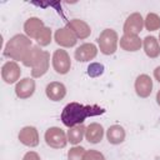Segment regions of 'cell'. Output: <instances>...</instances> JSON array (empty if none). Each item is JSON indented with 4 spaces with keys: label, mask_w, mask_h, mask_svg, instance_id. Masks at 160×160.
<instances>
[{
    "label": "cell",
    "mask_w": 160,
    "mask_h": 160,
    "mask_svg": "<svg viewBox=\"0 0 160 160\" xmlns=\"http://www.w3.org/2000/svg\"><path fill=\"white\" fill-rule=\"evenodd\" d=\"M156 101H158V104L160 105V90H159L158 94H156Z\"/></svg>",
    "instance_id": "cell-28"
},
{
    "label": "cell",
    "mask_w": 160,
    "mask_h": 160,
    "mask_svg": "<svg viewBox=\"0 0 160 160\" xmlns=\"http://www.w3.org/2000/svg\"><path fill=\"white\" fill-rule=\"evenodd\" d=\"M24 28L28 35H30L31 38H38V32L42 30V21L36 18H31L25 22Z\"/></svg>",
    "instance_id": "cell-20"
},
{
    "label": "cell",
    "mask_w": 160,
    "mask_h": 160,
    "mask_svg": "<svg viewBox=\"0 0 160 160\" xmlns=\"http://www.w3.org/2000/svg\"><path fill=\"white\" fill-rule=\"evenodd\" d=\"M106 110L99 105H82L79 102H69L61 112V121L68 128L81 125L89 116H96L104 114Z\"/></svg>",
    "instance_id": "cell-1"
},
{
    "label": "cell",
    "mask_w": 160,
    "mask_h": 160,
    "mask_svg": "<svg viewBox=\"0 0 160 160\" xmlns=\"http://www.w3.org/2000/svg\"><path fill=\"white\" fill-rule=\"evenodd\" d=\"M144 49H145L146 55L150 58H156L160 54L159 42L154 36H146L144 39Z\"/></svg>",
    "instance_id": "cell-19"
},
{
    "label": "cell",
    "mask_w": 160,
    "mask_h": 160,
    "mask_svg": "<svg viewBox=\"0 0 160 160\" xmlns=\"http://www.w3.org/2000/svg\"><path fill=\"white\" fill-rule=\"evenodd\" d=\"M159 40H160V35H159Z\"/></svg>",
    "instance_id": "cell-29"
},
{
    "label": "cell",
    "mask_w": 160,
    "mask_h": 160,
    "mask_svg": "<svg viewBox=\"0 0 160 160\" xmlns=\"http://www.w3.org/2000/svg\"><path fill=\"white\" fill-rule=\"evenodd\" d=\"M55 40L58 44L64 45V46H72L76 42V40L72 36V32L69 30V28L58 30L55 34Z\"/></svg>",
    "instance_id": "cell-15"
},
{
    "label": "cell",
    "mask_w": 160,
    "mask_h": 160,
    "mask_svg": "<svg viewBox=\"0 0 160 160\" xmlns=\"http://www.w3.org/2000/svg\"><path fill=\"white\" fill-rule=\"evenodd\" d=\"M106 136H108V140L110 144H114V145L121 144L125 139V130L120 125H112L108 129Z\"/></svg>",
    "instance_id": "cell-14"
},
{
    "label": "cell",
    "mask_w": 160,
    "mask_h": 160,
    "mask_svg": "<svg viewBox=\"0 0 160 160\" xmlns=\"http://www.w3.org/2000/svg\"><path fill=\"white\" fill-rule=\"evenodd\" d=\"M34 90H35V81L32 79H29V78L20 80L15 88V92H16L18 98H20V99L30 98L34 94Z\"/></svg>",
    "instance_id": "cell-8"
},
{
    "label": "cell",
    "mask_w": 160,
    "mask_h": 160,
    "mask_svg": "<svg viewBox=\"0 0 160 160\" xmlns=\"http://www.w3.org/2000/svg\"><path fill=\"white\" fill-rule=\"evenodd\" d=\"M45 141L50 148L61 149V148H65L68 139L65 132L60 128H50L45 132Z\"/></svg>",
    "instance_id": "cell-3"
},
{
    "label": "cell",
    "mask_w": 160,
    "mask_h": 160,
    "mask_svg": "<svg viewBox=\"0 0 160 160\" xmlns=\"http://www.w3.org/2000/svg\"><path fill=\"white\" fill-rule=\"evenodd\" d=\"M142 26H144V20H142L141 15L138 12H134L125 21L124 32L128 35H136L142 30Z\"/></svg>",
    "instance_id": "cell-6"
},
{
    "label": "cell",
    "mask_w": 160,
    "mask_h": 160,
    "mask_svg": "<svg viewBox=\"0 0 160 160\" xmlns=\"http://www.w3.org/2000/svg\"><path fill=\"white\" fill-rule=\"evenodd\" d=\"M154 76H155V79L160 82V66H158V68L154 70Z\"/></svg>",
    "instance_id": "cell-27"
},
{
    "label": "cell",
    "mask_w": 160,
    "mask_h": 160,
    "mask_svg": "<svg viewBox=\"0 0 160 160\" xmlns=\"http://www.w3.org/2000/svg\"><path fill=\"white\" fill-rule=\"evenodd\" d=\"M66 94V88L64 86V84L58 82V81H52L46 86V96L52 100V101H59L61 100Z\"/></svg>",
    "instance_id": "cell-10"
},
{
    "label": "cell",
    "mask_w": 160,
    "mask_h": 160,
    "mask_svg": "<svg viewBox=\"0 0 160 160\" xmlns=\"http://www.w3.org/2000/svg\"><path fill=\"white\" fill-rule=\"evenodd\" d=\"M38 41L41 44V45H46L48 42H49V40H50V30L49 29H46V28H44L41 31H40V35H38Z\"/></svg>",
    "instance_id": "cell-24"
},
{
    "label": "cell",
    "mask_w": 160,
    "mask_h": 160,
    "mask_svg": "<svg viewBox=\"0 0 160 160\" xmlns=\"http://www.w3.org/2000/svg\"><path fill=\"white\" fill-rule=\"evenodd\" d=\"M20 75V69L15 62H6L2 66V79L8 84H12L18 80Z\"/></svg>",
    "instance_id": "cell-13"
},
{
    "label": "cell",
    "mask_w": 160,
    "mask_h": 160,
    "mask_svg": "<svg viewBox=\"0 0 160 160\" xmlns=\"http://www.w3.org/2000/svg\"><path fill=\"white\" fill-rule=\"evenodd\" d=\"M19 139L20 141L24 144V145H28V146H36L38 142H39V138H38V131L35 128L32 126H26L24 128L20 134H19Z\"/></svg>",
    "instance_id": "cell-11"
},
{
    "label": "cell",
    "mask_w": 160,
    "mask_h": 160,
    "mask_svg": "<svg viewBox=\"0 0 160 160\" xmlns=\"http://www.w3.org/2000/svg\"><path fill=\"white\" fill-rule=\"evenodd\" d=\"M102 71H104V66H102L101 64H98V62L91 64V65L88 68V74H89L90 76H99V75L102 74Z\"/></svg>",
    "instance_id": "cell-23"
},
{
    "label": "cell",
    "mask_w": 160,
    "mask_h": 160,
    "mask_svg": "<svg viewBox=\"0 0 160 160\" xmlns=\"http://www.w3.org/2000/svg\"><path fill=\"white\" fill-rule=\"evenodd\" d=\"M22 160H40V158H39V155H38L36 152L30 151V152H28V154L24 156Z\"/></svg>",
    "instance_id": "cell-26"
},
{
    "label": "cell",
    "mask_w": 160,
    "mask_h": 160,
    "mask_svg": "<svg viewBox=\"0 0 160 160\" xmlns=\"http://www.w3.org/2000/svg\"><path fill=\"white\" fill-rule=\"evenodd\" d=\"M30 45H31V42H30V40L28 38H25L24 35H15L8 42L6 49H5V55L6 56H11L12 59H16L18 58V54L16 52H19L18 49H20L21 52H24V50H21L22 46L24 48H29Z\"/></svg>",
    "instance_id": "cell-4"
},
{
    "label": "cell",
    "mask_w": 160,
    "mask_h": 160,
    "mask_svg": "<svg viewBox=\"0 0 160 160\" xmlns=\"http://www.w3.org/2000/svg\"><path fill=\"white\" fill-rule=\"evenodd\" d=\"M146 28L148 30H156L160 26V19L155 14H149L146 16Z\"/></svg>",
    "instance_id": "cell-21"
},
{
    "label": "cell",
    "mask_w": 160,
    "mask_h": 160,
    "mask_svg": "<svg viewBox=\"0 0 160 160\" xmlns=\"http://www.w3.org/2000/svg\"><path fill=\"white\" fill-rule=\"evenodd\" d=\"M96 46L94 44H82L75 50V59L78 61H89L96 56Z\"/></svg>",
    "instance_id": "cell-9"
},
{
    "label": "cell",
    "mask_w": 160,
    "mask_h": 160,
    "mask_svg": "<svg viewBox=\"0 0 160 160\" xmlns=\"http://www.w3.org/2000/svg\"><path fill=\"white\" fill-rule=\"evenodd\" d=\"M85 130H86V128L82 124L76 125L74 128H69V130H68V141H70V144H72V145L79 144L82 140L84 135H85Z\"/></svg>",
    "instance_id": "cell-18"
},
{
    "label": "cell",
    "mask_w": 160,
    "mask_h": 160,
    "mask_svg": "<svg viewBox=\"0 0 160 160\" xmlns=\"http://www.w3.org/2000/svg\"><path fill=\"white\" fill-rule=\"evenodd\" d=\"M151 89H152V80L150 79L149 75L142 74V75H139L136 78L135 90L140 98H148L151 94Z\"/></svg>",
    "instance_id": "cell-7"
},
{
    "label": "cell",
    "mask_w": 160,
    "mask_h": 160,
    "mask_svg": "<svg viewBox=\"0 0 160 160\" xmlns=\"http://www.w3.org/2000/svg\"><path fill=\"white\" fill-rule=\"evenodd\" d=\"M84 150H85V149L81 148V146H75V148H72V149L68 152L69 160H81L82 156H84V154H85Z\"/></svg>",
    "instance_id": "cell-22"
},
{
    "label": "cell",
    "mask_w": 160,
    "mask_h": 160,
    "mask_svg": "<svg viewBox=\"0 0 160 160\" xmlns=\"http://www.w3.org/2000/svg\"><path fill=\"white\" fill-rule=\"evenodd\" d=\"M82 160H105V159L100 152H98L95 150H90V151L84 154Z\"/></svg>",
    "instance_id": "cell-25"
},
{
    "label": "cell",
    "mask_w": 160,
    "mask_h": 160,
    "mask_svg": "<svg viewBox=\"0 0 160 160\" xmlns=\"http://www.w3.org/2000/svg\"><path fill=\"white\" fill-rule=\"evenodd\" d=\"M68 28L71 30V32H75L78 38H86L90 34V28L81 20H71L68 24Z\"/></svg>",
    "instance_id": "cell-16"
},
{
    "label": "cell",
    "mask_w": 160,
    "mask_h": 160,
    "mask_svg": "<svg viewBox=\"0 0 160 160\" xmlns=\"http://www.w3.org/2000/svg\"><path fill=\"white\" fill-rule=\"evenodd\" d=\"M70 58L68 52L62 49H59L52 55V66L58 74H66L70 70Z\"/></svg>",
    "instance_id": "cell-5"
},
{
    "label": "cell",
    "mask_w": 160,
    "mask_h": 160,
    "mask_svg": "<svg viewBox=\"0 0 160 160\" xmlns=\"http://www.w3.org/2000/svg\"><path fill=\"white\" fill-rule=\"evenodd\" d=\"M102 136H104V129L100 124L92 122L85 130V138L91 144H96V142L101 141Z\"/></svg>",
    "instance_id": "cell-12"
},
{
    "label": "cell",
    "mask_w": 160,
    "mask_h": 160,
    "mask_svg": "<svg viewBox=\"0 0 160 160\" xmlns=\"http://www.w3.org/2000/svg\"><path fill=\"white\" fill-rule=\"evenodd\" d=\"M99 45L100 50L105 55L114 54L116 50V42H118V34L112 29H105L100 36H99Z\"/></svg>",
    "instance_id": "cell-2"
},
{
    "label": "cell",
    "mask_w": 160,
    "mask_h": 160,
    "mask_svg": "<svg viewBox=\"0 0 160 160\" xmlns=\"http://www.w3.org/2000/svg\"><path fill=\"white\" fill-rule=\"evenodd\" d=\"M121 48H124L128 51H136L141 46V41L136 35H128L125 34L120 40Z\"/></svg>",
    "instance_id": "cell-17"
}]
</instances>
